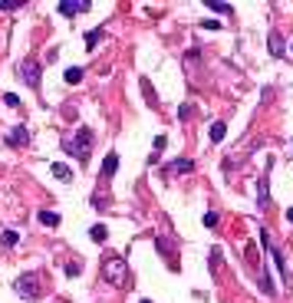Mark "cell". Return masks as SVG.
Here are the masks:
<instances>
[{
  "mask_svg": "<svg viewBox=\"0 0 293 303\" xmlns=\"http://www.w3.org/2000/svg\"><path fill=\"white\" fill-rule=\"evenodd\" d=\"M102 280H106L109 287H125L129 284V264H125L119 254H109V257L102 260Z\"/></svg>",
  "mask_w": 293,
  "mask_h": 303,
  "instance_id": "1",
  "label": "cell"
},
{
  "mask_svg": "<svg viewBox=\"0 0 293 303\" xmlns=\"http://www.w3.org/2000/svg\"><path fill=\"white\" fill-rule=\"evenodd\" d=\"M93 142H96V139H93V129H76V135L66 139V142H63V149H66L69 155H76V158L86 165L89 155H93Z\"/></svg>",
  "mask_w": 293,
  "mask_h": 303,
  "instance_id": "2",
  "label": "cell"
},
{
  "mask_svg": "<svg viewBox=\"0 0 293 303\" xmlns=\"http://www.w3.org/2000/svg\"><path fill=\"white\" fill-rule=\"evenodd\" d=\"M17 76L26 82L30 89L40 86V76H43V66H40V60H33V56H26V60L17 63Z\"/></svg>",
  "mask_w": 293,
  "mask_h": 303,
  "instance_id": "3",
  "label": "cell"
},
{
  "mask_svg": "<svg viewBox=\"0 0 293 303\" xmlns=\"http://www.w3.org/2000/svg\"><path fill=\"white\" fill-rule=\"evenodd\" d=\"M13 290H17L20 297H26V300H37L40 297V273H20Z\"/></svg>",
  "mask_w": 293,
  "mask_h": 303,
  "instance_id": "4",
  "label": "cell"
},
{
  "mask_svg": "<svg viewBox=\"0 0 293 303\" xmlns=\"http://www.w3.org/2000/svg\"><path fill=\"white\" fill-rule=\"evenodd\" d=\"M155 247L162 251L165 257H168V264H171V267H178V264H175V260H178V241H175V237L158 234V237H155Z\"/></svg>",
  "mask_w": 293,
  "mask_h": 303,
  "instance_id": "5",
  "label": "cell"
},
{
  "mask_svg": "<svg viewBox=\"0 0 293 303\" xmlns=\"http://www.w3.org/2000/svg\"><path fill=\"white\" fill-rule=\"evenodd\" d=\"M7 145H13V149L30 145V129H26V125H13V129L7 132Z\"/></svg>",
  "mask_w": 293,
  "mask_h": 303,
  "instance_id": "6",
  "label": "cell"
},
{
  "mask_svg": "<svg viewBox=\"0 0 293 303\" xmlns=\"http://www.w3.org/2000/svg\"><path fill=\"white\" fill-rule=\"evenodd\" d=\"M194 168V161L191 158H178V161H168L165 165V178H175V175H188Z\"/></svg>",
  "mask_w": 293,
  "mask_h": 303,
  "instance_id": "7",
  "label": "cell"
},
{
  "mask_svg": "<svg viewBox=\"0 0 293 303\" xmlns=\"http://www.w3.org/2000/svg\"><path fill=\"white\" fill-rule=\"evenodd\" d=\"M267 43H270V56H277V60H280V56L287 53V43H283V37H280V33H277V30H270Z\"/></svg>",
  "mask_w": 293,
  "mask_h": 303,
  "instance_id": "8",
  "label": "cell"
},
{
  "mask_svg": "<svg viewBox=\"0 0 293 303\" xmlns=\"http://www.w3.org/2000/svg\"><path fill=\"white\" fill-rule=\"evenodd\" d=\"M115 168H119V155H115V152H109V155H106V161H102V181L112 178Z\"/></svg>",
  "mask_w": 293,
  "mask_h": 303,
  "instance_id": "9",
  "label": "cell"
},
{
  "mask_svg": "<svg viewBox=\"0 0 293 303\" xmlns=\"http://www.w3.org/2000/svg\"><path fill=\"white\" fill-rule=\"evenodd\" d=\"M50 172H53V178H60V181H69V178H73V168L63 165V161H53Z\"/></svg>",
  "mask_w": 293,
  "mask_h": 303,
  "instance_id": "10",
  "label": "cell"
},
{
  "mask_svg": "<svg viewBox=\"0 0 293 303\" xmlns=\"http://www.w3.org/2000/svg\"><path fill=\"white\" fill-rule=\"evenodd\" d=\"M93 4H60V13L63 17H76V13H86Z\"/></svg>",
  "mask_w": 293,
  "mask_h": 303,
  "instance_id": "11",
  "label": "cell"
},
{
  "mask_svg": "<svg viewBox=\"0 0 293 303\" xmlns=\"http://www.w3.org/2000/svg\"><path fill=\"white\" fill-rule=\"evenodd\" d=\"M82 76H86V69H82V66H69V69H66V76H63V79H66L69 86H76V82H82Z\"/></svg>",
  "mask_w": 293,
  "mask_h": 303,
  "instance_id": "12",
  "label": "cell"
},
{
  "mask_svg": "<svg viewBox=\"0 0 293 303\" xmlns=\"http://www.w3.org/2000/svg\"><path fill=\"white\" fill-rule=\"evenodd\" d=\"M40 224H46V228H56V224H60V214H56V211H40Z\"/></svg>",
  "mask_w": 293,
  "mask_h": 303,
  "instance_id": "13",
  "label": "cell"
},
{
  "mask_svg": "<svg viewBox=\"0 0 293 303\" xmlns=\"http://www.w3.org/2000/svg\"><path fill=\"white\" fill-rule=\"evenodd\" d=\"M0 241H4V247H17V241H20V234H17V231H10V228H7V231H4V234H0Z\"/></svg>",
  "mask_w": 293,
  "mask_h": 303,
  "instance_id": "14",
  "label": "cell"
},
{
  "mask_svg": "<svg viewBox=\"0 0 293 303\" xmlns=\"http://www.w3.org/2000/svg\"><path fill=\"white\" fill-rule=\"evenodd\" d=\"M89 237H93V241H96V244H102V241H106V237H109V231H106V224H96V228H93V231H89Z\"/></svg>",
  "mask_w": 293,
  "mask_h": 303,
  "instance_id": "15",
  "label": "cell"
},
{
  "mask_svg": "<svg viewBox=\"0 0 293 303\" xmlns=\"http://www.w3.org/2000/svg\"><path fill=\"white\" fill-rule=\"evenodd\" d=\"M224 132H227L224 122H214V125H211V142H221V139H224Z\"/></svg>",
  "mask_w": 293,
  "mask_h": 303,
  "instance_id": "16",
  "label": "cell"
},
{
  "mask_svg": "<svg viewBox=\"0 0 293 303\" xmlns=\"http://www.w3.org/2000/svg\"><path fill=\"white\" fill-rule=\"evenodd\" d=\"M102 40V30H89L86 33V50H96V43Z\"/></svg>",
  "mask_w": 293,
  "mask_h": 303,
  "instance_id": "17",
  "label": "cell"
},
{
  "mask_svg": "<svg viewBox=\"0 0 293 303\" xmlns=\"http://www.w3.org/2000/svg\"><path fill=\"white\" fill-rule=\"evenodd\" d=\"M257 201H260V208H267V178H260V185H257Z\"/></svg>",
  "mask_w": 293,
  "mask_h": 303,
  "instance_id": "18",
  "label": "cell"
},
{
  "mask_svg": "<svg viewBox=\"0 0 293 303\" xmlns=\"http://www.w3.org/2000/svg\"><path fill=\"white\" fill-rule=\"evenodd\" d=\"M79 273H82V264L79 260H69L66 264V277H79Z\"/></svg>",
  "mask_w": 293,
  "mask_h": 303,
  "instance_id": "19",
  "label": "cell"
},
{
  "mask_svg": "<svg viewBox=\"0 0 293 303\" xmlns=\"http://www.w3.org/2000/svg\"><path fill=\"white\" fill-rule=\"evenodd\" d=\"M201 221H204V228H218V221H221V217H218V211H208V214L201 217Z\"/></svg>",
  "mask_w": 293,
  "mask_h": 303,
  "instance_id": "20",
  "label": "cell"
},
{
  "mask_svg": "<svg viewBox=\"0 0 293 303\" xmlns=\"http://www.w3.org/2000/svg\"><path fill=\"white\" fill-rule=\"evenodd\" d=\"M208 10H214V13H231V4H218V0H208Z\"/></svg>",
  "mask_w": 293,
  "mask_h": 303,
  "instance_id": "21",
  "label": "cell"
},
{
  "mask_svg": "<svg viewBox=\"0 0 293 303\" xmlns=\"http://www.w3.org/2000/svg\"><path fill=\"white\" fill-rule=\"evenodd\" d=\"M142 93L149 96V105H155V89H152V82H149V79H142Z\"/></svg>",
  "mask_w": 293,
  "mask_h": 303,
  "instance_id": "22",
  "label": "cell"
},
{
  "mask_svg": "<svg viewBox=\"0 0 293 303\" xmlns=\"http://www.w3.org/2000/svg\"><path fill=\"white\" fill-rule=\"evenodd\" d=\"M17 7H23V0H0V10H17Z\"/></svg>",
  "mask_w": 293,
  "mask_h": 303,
  "instance_id": "23",
  "label": "cell"
},
{
  "mask_svg": "<svg viewBox=\"0 0 293 303\" xmlns=\"http://www.w3.org/2000/svg\"><path fill=\"white\" fill-rule=\"evenodd\" d=\"M218 267H221V251L214 247V251H211V270H218Z\"/></svg>",
  "mask_w": 293,
  "mask_h": 303,
  "instance_id": "24",
  "label": "cell"
},
{
  "mask_svg": "<svg viewBox=\"0 0 293 303\" xmlns=\"http://www.w3.org/2000/svg\"><path fill=\"white\" fill-rule=\"evenodd\" d=\"M4 102L10 105V109H17V105H20V99H17V96H13V93H7V96H4Z\"/></svg>",
  "mask_w": 293,
  "mask_h": 303,
  "instance_id": "25",
  "label": "cell"
},
{
  "mask_svg": "<svg viewBox=\"0 0 293 303\" xmlns=\"http://www.w3.org/2000/svg\"><path fill=\"white\" fill-rule=\"evenodd\" d=\"M165 145H168V139H165V135H158V139H155V155H158V152H162V149H165Z\"/></svg>",
  "mask_w": 293,
  "mask_h": 303,
  "instance_id": "26",
  "label": "cell"
},
{
  "mask_svg": "<svg viewBox=\"0 0 293 303\" xmlns=\"http://www.w3.org/2000/svg\"><path fill=\"white\" fill-rule=\"evenodd\" d=\"M287 221H290V224H293V208H290V211H287Z\"/></svg>",
  "mask_w": 293,
  "mask_h": 303,
  "instance_id": "27",
  "label": "cell"
},
{
  "mask_svg": "<svg viewBox=\"0 0 293 303\" xmlns=\"http://www.w3.org/2000/svg\"><path fill=\"white\" fill-rule=\"evenodd\" d=\"M142 303H152V300H142Z\"/></svg>",
  "mask_w": 293,
  "mask_h": 303,
  "instance_id": "28",
  "label": "cell"
},
{
  "mask_svg": "<svg viewBox=\"0 0 293 303\" xmlns=\"http://www.w3.org/2000/svg\"><path fill=\"white\" fill-rule=\"evenodd\" d=\"M290 50H293V46H290Z\"/></svg>",
  "mask_w": 293,
  "mask_h": 303,
  "instance_id": "29",
  "label": "cell"
}]
</instances>
